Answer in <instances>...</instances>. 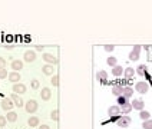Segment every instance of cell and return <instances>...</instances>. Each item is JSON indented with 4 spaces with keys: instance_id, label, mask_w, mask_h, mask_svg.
<instances>
[{
    "instance_id": "obj_35",
    "label": "cell",
    "mask_w": 152,
    "mask_h": 129,
    "mask_svg": "<svg viewBox=\"0 0 152 129\" xmlns=\"http://www.w3.org/2000/svg\"><path fill=\"white\" fill-rule=\"evenodd\" d=\"M4 64H6V60H4V57H1V56H0V67H4Z\"/></svg>"
},
{
    "instance_id": "obj_8",
    "label": "cell",
    "mask_w": 152,
    "mask_h": 129,
    "mask_svg": "<svg viewBox=\"0 0 152 129\" xmlns=\"http://www.w3.org/2000/svg\"><path fill=\"white\" fill-rule=\"evenodd\" d=\"M132 105V109H136V111H144V106H145V103H144V100L142 99H134V102L131 103Z\"/></svg>"
},
{
    "instance_id": "obj_23",
    "label": "cell",
    "mask_w": 152,
    "mask_h": 129,
    "mask_svg": "<svg viewBox=\"0 0 152 129\" xmlns=\"http://www.w3.org/2000/svg\"><path fill=\"white\" fill-rule=\"evenodd\" d=\"M6 119H7V122H16L17 119V113L16 112H7V116H6Z\"/></svg>"
},
{
    "instance_id": "obj_27",
    "label": "cell",
    "mask_w": 152,
    "mask_h": 129,
    "mask_svg": "<svg viewBox=\"0 0 152 129\" xmlns=\"http://www.w3.org/2000/svg\"><path fill=\"white\" fill-rule=\"evenodd\" d=\"M116 103H118V106H122V105H125V103H128V99L123 96V95H120V96L116 97Z\"/></svg>"
},
{
    "instance_id": "obj_3",
    "label": "cell",
    "mask_w": 152,
    "mask_h": 129,
    "mask_svg": "<svg viewBox=\"0 0 152 129\" xmlns=\"http://www.w3.org/2000/svg\"><path fill=\"white\" fill-rule=\"evenodd\" d=\"M0 103H1V109H3V111H7V112H10V111L13 109V106H15L13 100H12V99H7V97L1 99Z\"/></svg>"
},
{
    "instance_id": "obj_38",
    "label": "cell",
    "mask_w": 152,
    "mask_h": 129,
    "mask_svg": "<svg viewBox=\"0 0 152 129\" xmlns=\"http://www.w3.org/2000/svg\"><path fill=\"white\" fill-rule=\"evenodd\" d=\"M151 81H152V78H151Z\"/></svg>"
},
{
    "instance_id": "obj_13",
    "label": "cell",
    "mask_w": 152,
    "mask_h": 129,
    "mask_svg": "<svg viewBox=\"0 0 152 129\" xmlns=\"http://www.w3.org/2000/svg\"><path fill=\"white\" fill-rule=\"evenodd\" d=\"M22 67H23V60L15 59V60L12 62V69H13V72H19V70H22Z\"/></svg>"
},
{
    "instance_id": "obj_17",
    "label": "cell",
    "mask_w": 152,
    "mask_h": 129,
    "mask_svg": "<svg viewBox=\"0 0 152 129\" xmlns=\"http://www.w3.org/2000/svg\"><path fill=\"white\" fill-rule=\"evenodd\" d=\"M135 72L139 75V76H145V75H146V72H148V67H146L145 64H139V66L135 69Z\"/></svg>"
},
{
    "instance_id": "obj_32",
    "label": "cell",
    "mask_w": 152,
    "mask_h": 129,
    "mask_svg": "<svg viewBox=\"0 0 152 129\" xmlns=\"http://www.w3.org/2000/svg\"><path fill=\"white\" fill-rule=\"evenodd\" d=\"M52 83H53V86H57V85H59V76H57V75H53Z\"/></svg>"
},
{
    "instance_id": "obj_1",
    "label": "cell",
    "mask_w": 152,
    "mask_h": 129,
    "mask_svg": "<svg viewBox=\"0 0 152 129\" xmlns=\"http://www.w3.org/2000/svg\"><path fill=\"white\" fill-rule=\"evenodd\" d=\"M37 102L36 100H33V99H30V100H27L26 103H25V109H26V112L29 113H34L36 111H37Z\"/></svg>"
},
{
    "instance_id": "obj_9",
    "label": "cell",
    "mask_w": 152,
    "mask_h": 129,
    "mask_svg": "<svg viewBox=\"0 0 152 129\" xmlns=\"http://www.w3.org/2000/svg\"><path fill=\"white\" fill-rule=\"evenodd\" d=\"M26 89H27V88H26V85H23V83H15V85H13V92H15L16 95L17 93H19V95L25 93Z\"/></svg>"
},
{
    "instance_id": "obj_11",
    "label": "cell",
    "mask_w": 152,
    "mask_h": 129,
    "mask_svg": "<svg viewBox=\"0 0 152 129\" xmlns=\"http://www.w3.org/2000/svg\"><path fill=\"white\" fill-rule=\"evenodd\" d=\"M10 99L13 100V103H15V106H25V102H23V99L19 96V95H16V93H13L12 96H10Z\"/></svg>"
},
{
    "instance_id": "obj_20",
    "label": "cell",
    "mask_w": 152,
    "mask_h": 129,
    "mask_svg": "<svg viewBox=\"0 0 152 129\" xmlns=\"http://www.w3.org/2000/svg\"><path fill=\"white\" fill-rule=\"evenodd\" d=\"M42 70H43L45 75H53V73H55V69H53L52 64H45V66L42 67Z\"/></svg>"
},
{
    "instance_id": "obj_5",
    "label": "cell",
    "mask_w": 152,
    "mask_h": 129,
    "mask_svg": "<svg viewBox=\"0 0 152 129\" xmlns=\"http://www.w3.org/2000/svg\"><path fill=\"white\" fill-rule=\"evenodd\" d=\"M43 60L45 62H48V64H52V66H55V64H57V57H55L53 55L50 53H43Z\"/></svg>"
},
{
    "instance_id": "obj_22",
    "label": "cell",
    "mask_w": 152,
    "mask_h": 129,
    "mask_svg": "<svg viewBox=\"0 0 152 129\" xmlns=\"http://www.w3.org/2000/svg\"><path fill=\"white\" fill-rule=\"evenodd\" d=\"M27 123H29V126H32V128L37 126V125H39V118H37V116H32V118H29Z\"/></svg>"
},
{
    "instance_id": "obj_36",
    "label": "cell",
    "mask_w": 152,
    "mask_h": 129,
    "mask_svg": "<svg viewBox=\"0 0 152 129\" xmlns=\"http://www.w3.org/2000/svg\"><path fill=\"white\" fill-rule=\"evenodd\" d=\"M39 129H50L48 125H42V126H39Z\"/></svg>"
},
{
    "instance_id": "obj_31",
    "label": "cell",
    "mask_w": 152,
    "mask_h": 129,
    "mask_svg": "<svg viewBox=\"0 0 152 129\" xmlns=\"http://www.w3.org/2000/svg\"><path fill=\"white\" fill-rule=\"evenodd\" d=\"M30 86H32V89H39V81L33 79V81L30 82Z\"/></svg>"
},
{
    "instance_id": "obj_16",
    "label": "cell",
    "mask_w": 152,
    "mask_h": 129,
    "mask_svg": "<svg viewBox=\"0 0 152 129\" xmlns=\"http://www.w3.org/2000/svg\"><path fill=\"white\" fill-rule=\"evenodd\" d=\"M7 78H9V81L12 82V83H17V82L20 81V73L19 72H10Z\"/></svg>"
},
{
    "instance_id": "obj_14",
    "label": "cell",
    "mask_w": 152,
    "mask_h": 129,
    "mask_svg": "<svg viewBox=\"0 0 152 129\" xmlns=\"http://www.w3.org/2000/svg\"><path fill=\"white\" fill-rule=\"evenodd\" d=\"M96 79L102 83H106L108 81V72H105V70H99L98 73H96Z\"/></svg>"
},
{
    "instance_id": "obj_19",
    "label": "cell",
    "mask_w": 152,
    "mask_h": 129,
    "mask_svg": "<svg viewBox=\"0 0 152 129\" xmlns=\"http://www.w3.org/2000/svg\"><path fill=\"white\" fill-rule=\"evenodd\" d=\"M123 75H125L126 79H132V78L135 76V70H134V67H126V69L123 70Z\"/></svg>"
},
{
    "instance_id": "obj_24",
    "label": "cell",
    "mask_w": 152,
    "mask_h": 129,
    "mask_svg": "<svg viewBox=\"0 0 152 129\" xmlns=\"http://www.w3.org/2000/svg\"><path fill=\"white\" fill-rule=\"evenodd\" d=\"M106 63L109 64L111 67H115V66L118 64V59H116V57H113V56H109V57L106 59Z\"/></svg>"
},
{
    "instance_id": "obj_6",
    "label": "cell",
    "mask_w": 152,
    "mask_h": 129,
    "mask_svg": "<svg viewBox=\"0 0 152 129\" xmlns=\"http://www.w3.org/2000/svg\"><path fill=\"white\" fill-rule=\"evenodd\" d=\"M116 123H118L119 128H126V126H129L131 125V118L129 116H123V118H119L118 121H116Z\"/></svg>"
},
{
    "instance_id": "obj_4",
    "label": "cell",
    "mask_w": 152,
    "mask_h": 129,
    "mask_svg": "<svg viewBox=\"0 0 152 129\" xmlns=\"http://www.w3.org/2000/svg\"><path fill=\"white\" fill-rule=\"evenodd\" d=\"M141 49H142V48H141V46H138V45H136V46H134V49L129 52V56H128V57H129V60L135 62V60H138V59H139V53H141Z\"/></svg>"
},
{
    "instance_id": "obj_21",
    "label": "cell",
    "mask_w": 152,
    "mask_h": 129,
    "mask_svg": "<svg viewBox=\"0 0 152 129\" xmlns=\"http://www.w3.org/2000/svg\"><path fill=\"white\" fill-rule=\"evenodd\" d=\"M131 111H132V105H131L129 102L120 106V112H122V113H125V115H128V113L131 112Z\"/></svg>"
},
{
    "instance_id": "obj_7",
    "label": "cell",
    "mask_w": 152,
    "mask_h": 129,
    "mask_svg": "<svg viewBox=\"0 0 152 129\" xmlns=\"http://www.w3.org/2000/svg\"><path fill=\"white\" fill-rule=\"evenodd\" d=\"M23 59H25L26 62L32 63V62L36 60V53H34L33 50H26V52H25V55H23Z\"/></svg>"
},
{
    "instance_id": "obj_29",
    "label": "cell",
    "mask_w": 152,
    "mask_h": 129,
    "mask_svg": "<svg viewBox=\"0 0 152 129\" xmlns=\"http://www.w3.org/2000/svg\"><path fill=\"white\" fill-rule=\"evenodd\" d=\"M9 75H7V69H4V67H0V79H4V78H7Z\"/></svg>"
},
{
    "instance_id": "obj_28",
    "label": "cell",
    "mask_w": 152,
    "mask_h": 129,
    "mask_svg": "<svg viewBox=\"0 0 152 129\" xmlns=\"http://www.w3.org/2000/svg\"><path fill=\"white\" fill-rule=\"evenodd\" d=\"M142 128H144V129H152V119L144 121V123H142Z\"/></svg>"
},
{
    "instance_id": "obj_37",
    "label": "cell",
    "mask_w": 152,
    "mask_h": 129,
    "mask_svg": "<svg viewBox=\"0 0 152 129\" xmlns=\"http://www.w3.org/2000/svg\"><path fill=\"white\" fill-rule=\"evenodd\" d=\"M36 50H39V52H42V50H43V46H36Z\"/></svg>"
},
{
    "instance_id": "obj_2",
    "label": "cell",
    "mask_w": 152,
    "mask_h": 129,
    "mask_svg": "<svg viewBox=\"0 0 152 129\" xmlns=\"http://www.w3.org/2000/svg\"><path fill=\"white\" fill-rule=\"evenodd\" d=\"M135 90L139 92L141 95H145V93L149 90V85H148L146 82H138L135 85Z\"/></svg>"
},
{
    "instance_id": "obj_25",
    "label": "cell",
    "mask_w": 152,
    "mask_h": 129,
    "mask_svg": "<svg viewBox=\"0 0 152 129\" xmlns=\"http://www.w3.org/2000/svg\"><path fill=\"white\" fill-rule=\"evenodd\" d=\"M139 118H141L142 121H148V119H151V113L148 112V111H141Z\"/></svg>"
},
{
    "instance_id": "obj_15",
    "label": "cell",
    "mask_w": 152,
    "mask_h": 129,
    "mask_svg": "<svg viewBox=\"0 0 152 129\" xmlns=\"http://www.w3.org/2000/svg\"><path fill=\"white\" fill-rule=\"evenodd\" d=\"M50 96H52L50 89H49V88H43V89H42V92H40V97H42L43 100H49Z\"/></svg>"
},
{
    "instance_id": "obj_30",
    "label": "cell",
    "mask_w": 152,
    "mask_h": 129,
    "mask_svg": "<svg viewBox=\"0 0 152 129\" xmlns=\"http://www.w3.org/2000/svg\"><path fill=\"white\" fill-rule=\"evenodd\" d=\"M50 118L53 119V121H57L59 119V111L57 109H55V111H52V113H50Z\"/></svg>"
},
{
    "instance_id": "obj_10",
    "label": "cell",
    "mask_w": 152,
    "mask_h": 129,
    "mask_svg": "<svg viewBox=\"0 0 152 129\" xmlns=\"http://www.w3.org/2000/svg\"><path fill=\"white\" fill-rule=\"evenodd\" d=\"M119 113H120V106H118V105H112V106L108 108V115L109 116H118Z\"/></svg>"
},
{
    "instance_id": "obj_26",
    "label": "cell",
    "mask_w": 152,
    "mask_h": 129,
    "mask_svg": "<svg viewBox=\"0 0 152 129\" xmlns=\"http://www.w3.org/2000/svg\"><path fill=\"white\" fill-rule=\"evenodd\" d=\"M122 89H123L122 86H113V88H112V93L118 97V96H120V95H122Z\"/></svg>"
},
{
    "instance_id": "obj_33",
    "label": "cell",
    "mask_w": 152,
    "mask_h": 129,
    "mask_svg": "<svg viewBox=\"0 0 152 129\" xmlns=\"http://www.w3.org/2000/svg\"><path fill=\"white\" fill-rule=\"evenodd\" d=\"M6 122H7V119H6V116H0V128H4V125H6Z\"/></svg>"
},
{
    "instance_id": "obj_34",
    "label": "cell",
    "mask_w": 152,
    "mask_h": 129,
    "mask_svg": "<svg viewBox=\"0 0 152 129\" xmlns=\"http://www.w3.org/2000/svg\"><path fill=\"white\" fill-rule=\"evenodd\" d=\"M103 49H105L106 52H112V50H115V46H113V45H105Z\"/></svg>"
},
{
    "instance_id": "obj_18",
    "label": "cell",
    "mask_w": 152,
    "mask_h": 129,
    "mask_svg": "<svg viewBox=\"0 0 152 129\" xmlns=\"http://www.w3.org/2000/svg\"><path fill=\"white\" fill-rule=\"evenodd\" d=\"M122 73H123V69H122V66L116 64L115 67H112V75H113L115 78H119V76H122Z\"/></svg>"
},
{
    "instance_id": "obj_12",
    "label": "cell",
    "mask_w": 152,
    "mask_h": 129,
    "mask_svg": "<svg viewBox=\"0 0 152 129\" xmlns=\"http://www.w3.org/2000/svg\"><path fill=\"white\" fill-rule=\"evenodd\" d=\"M122 95L126 97V99L132 97L134 96V88H131V86H125V88L122 89Z\"/></svg>"
}]
</instances>
